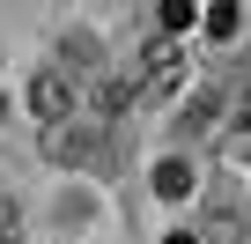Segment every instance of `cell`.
<instances>
[{
	"label": "cell",
	"instance_id": "obj_10",
	"mask_svg": "<svg viewBox=\"0 0 251 244\" xmlns=\"http://www.w3.org/2000/svg\"><path fill=\"white\" fill-rule=\"evenodd\" d=\"M163 244H200V237H192V229H170V237H163Z\"/></svg>",
	"mask_w": 251,
	"mask_h": 244
},
{
	"label": "cell",
	"instance_id": "obj_6",
	"mask_svg": "<svg viewBox=\"0 0 251 244\" xmlns=\"http://www.w3.org/2000/svg\"><path fill=\"white\" fill-rule=\"evenodd\" d=\"M207 126H214V89H200L185 104V134H207Z\"/></svg>",
	"mask_w": 251,
	"mask_h": 244
},
{
	"label": "cell",
	"instance_id": "obj_2",
	"mask_svg": "<svg viewBox=\"0 0 251 244\" xmlns=\"http://www.w3.org/2000/svg\"><path fill=\"white\" fill-rule=\"evenodd\" d=\"M185 89V52L170 45V37H155L148 52H141V104H163V96H177Z\"/></svg>",
	"mask_w": 251,
	"mask_h": 244
},
{
	"label": "cell",
	"instance_id": "obj_3",
	"mask_svg": "<svg viewBox=\"0 0 251 244\" xmlns=\"http://www.w3.org/2000/svg\"><path fill=\"white\" fill-rule=\"evenodd\" d=\"M30 111H37V118H74V81H67L59 67H45V74L30 81Z\"/></svg>",
	"mask_w": 251,
	"mask_h": 244
},
{
	"label": "cell",
	"instance_id": "obj_4",
	"mask_svg": "<svg viewBox=\"0 0 251 244\" xmlns=\"http://www.w3.org/2000/svg\"><path fill=\"white\" fill-rule=\"evenodd\" d=\"M155 192H163V200H185V192H192V163H185V156H163V163H155Z\"/></svg>",
	"mask_w": 251,
	"mask_h": 244
},
{
	"label": "cell",
	"instance_id": "obj_11",
	"mask_svg": "<svg viewBox=\"0 0 251 244\" xmlns=\"http://www.w3.org/2000/svg\"><path fill=\"white\" fill-rule=\"evenodd\" d=\"M0 118H8V104H0Z\"/></svg>",
	"mask_w": 251,
	"mask_h": 244
},
{
	"label": "cell",
	"instance_id": "obj_5",
	"mask_svg": "<svg viewBox=\"0 0 251 244\" xmlns=\"http://www.w3.org/2000/svg\"><path fill=\"white\" fill-rule=\"evenodd\" d=\"M222 156H229V163H251V111H244L236 126L222 134Z\"/></svg>",
	"mask_w": 251,
	"mask_h": 244
},
{
	"label": "cell",
	"instance_id": "obj_7",
	"mask_svg": "<svg viewBox=\"0 0 251 244\" xmlns=\"http://www.w3.org/2000/svg\"><path fill=\"white\" fill-rule=\"evenodd\" d=\"M207 30L214 37H236V0H214V8H207Z\"/></svg>",
	"mask_w": 251,
	"mask_h": 244
},
{
	"label": "cell",
	"instance_id": "obj_1",
	"mask_svg": "<svg viewBox=\"0 0 251 244\" xmlns=\"http://www.w3.org/2000/svg\"><path fill=\"white\" fill-rule=\"evenodd\" d=\"M37 148H45L52 163H96V156H103V126H96V118H45Z\"/></svg>",
	"mask_w": 251,
	"mask_h": 244
},
{
	"label": "cell",
	"instance_id": "obj_9",
	"mask_svg": "<svg viewBox=\"0 0 251 244\" xmlns=\"http://www.w3.org/2000/svg\"><path fill=\"white\" fill-rule=\"evenodd\" d=\"M163 30H192V0H163Z\"/></svg>",
	"mask_w": 251,
	"mask_h": 244
},
{
	"label": "cell",
	"instance_id": "obj_8",
	"mask_svg": "<svg viewBox=\"0 0 251 244\" xmlns=\"http://www.w3.org/2000/svg\"><path fill=\"white\" fill-rule=\"evenodd\" d=\"M0 244H23V207L0 200Z\"/></svg>",
	"mask_w": 251,
	"mask_h": 244
}]
</instances>
